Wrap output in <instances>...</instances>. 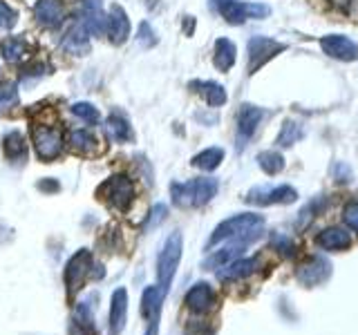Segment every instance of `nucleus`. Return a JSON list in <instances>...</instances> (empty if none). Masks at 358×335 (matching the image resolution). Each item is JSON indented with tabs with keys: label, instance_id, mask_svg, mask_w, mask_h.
Wrapping results in <instances>:
<instances>
[{
	"label": "nucleus",
	"instance_id": "nucleus-1",
	"mask_svg": "<svg viewBox=\"0 0 358 335\" xmlns=\"http://www.w3.org/2000/svg\"><path fill=\"white\" fill-rule=\"evenodd\" d=\"M220 184L217 179L213 177H199V179H190L184 184H171V197L173 204L179 208H199L206 206L208 201L217 195Z\"/></svg>",
	"mask_w": 358,
	"mask_h": 335
},
{
	"label": "nucleus",
	"instance_id": "nucleus-2",
	"mask_svg": "<svg viewBox=\"0 0 358 335\" xmlns=\"http://www.w3.org/2000/svg\"><path fill=\"white\" fill-rule=\"evenodd\" d=\"M264 226V217L255 215V212H242V215H233L229 219H224L220 226L213 230L210 239H208V248L217 246L222 241L229 239H240V237H249V234H260Z\"/></svg>",
	"mask_w": 358,
	"mask_h": 335
},
{
	"label": "nucleus",
	"instance_id": "nucleus-3",
	"mask_svg": "<svg viewBox=\"0 0 358 335\" xmlns=\"http://www.w3.org/2000/svg\"><path fill=\"white\" fill-rule=\"evenodd\" d=\"M182 251H184L182 232H173L166 237L159 255H157V286L162 288L164 295L168 293V288H171L179 262H182Z\"/></svg>",
	"mask_w": 358,
	"mask_h": 335
},
{
	"label": "nucleus",
	"instance_id": "nucleus-4",
	"mask_svg": "<svg viewBox=\"0 0 358 335\" xmlns=\"http://www.w3.org/2000/svg\"><path fill=\"white\" fill-rule=\"evenodd\" d=\"M99 197H103L115 210L126 212L132 206V201H134V184H132V179L126 177V174H112L108 181L101 184Z\"/></svg>",
	"mask_w": 358,
	"mask_h": 335
},
{
	"label": "nucleus",
	"instance_id": "nucleus-5",
	"mask_svg": "<svg viewBox=\"0 0 358 335\" xmlns=\"http://www.w3.org/2000/svg\"><path fill=\"white\" fill-rule=\"evenodd\" d=\"M90 271H92V255H90L87 248L76 251L70 260H67L65 273H63L65 286H67V297L74 299V295L83 288V282L90 275Z\"/></svg>",
	"mask_w": 358,
	"mask_h": 335
},
{
	"label": "nucleus",
	"instance_id": "nucleus-6",
	"mask_svg": "<svg viewBox=\"0 0 358 335\" xmlns=\"http://www.w3.org/2000/svg\"><path fill=\"white\" fill-rule=\"evenodd\" d=\"M31 143L41 161H52L63 152V134L61 130L50 126H36L31 132Z\"/></svg>",
	"mask_w": 358,
	"mask_h": 335
},
{
	"label": "nucleus",
	"instance_id": "nucleus-7",
	"mask_svg": "<svg viewBox=\"0 0 358 335\" xmlns=\"http://www.w3.org/2000/svg\"><path fill=\"white\" fill-rule=\"evenodd\" d=\"M296 277L302 286H318L331 277V262L322 255H311L296 268Z\"/></svg>",
	"mask_w": 358,
	"mask_h": 335
},
{
	"label": "nucleus",
	"instance_id": "nucleus-8",
	"mask_svg": "<svg viewBox=\"0 0 358 335\" xmlns=\"http://www.w3.org/2000/svg\"><path fill=\"white\" fill-rule=\"evenodd\" d=\"M298 199L296 188L291 186H275V188H253L244 197L246 204L253 206H275V204H294Z\"/></svg>",
	"mask_w": 358,
	"mask_h": 335
},
{
	"label": "nucleus",
	"instance_id": "nucleus-9",
	"mask_svg": "<svg viewBox=\"0 0 358 335\" xmlns=\"http://www.w3.org/2000/svg\"><path fill=\"white\" fill-rule=\"evenodd\" d=\"M287 45L278 43L273 38H266V36H253L249 40V74H255L264 63H268L278 56L280 52H285Z\"/></svg>",
	"mask_w": 358,
	"mask_h": 335
},
{
	"label": "nucleus",
	"instance_id": "nucleus-10",
	"mask_svg": "<svg viewBox=\"0 0 358 335\" xmlns=\"http://www.w3.org/2000/svg\"><path fill=\"white\" fill-rule=\"evenodd\" d=\"M222 16L227 18V22L231 25H242L249 18H264L268 16V9L266 5L260 3H240V0H229V3L220 5Z\"/></svg>",
	"mask_w": 358,
	"mask_h": 335
},
{
	"label": "nucleus",
	"instance_id": "nucleus-11",
	"mask_svg": "<svg viewBox=\"0 0 358 335\" xmlns=\"http://www.w3.org/2000/svg\"><path fill=\"white\" fill-rule=\"evenodd\" d=\"M78 22L85 27L90 36L101 38L108 27V16L103 11V0H81V18Z\"/></svg>",
	"mask_w": 358,
	"mask_h": 335
},
{
	"label": "nucleus",
	"instance_id": "nucleus-12",
	"mask_svg": "<svg viewBox=\"0 0 358 335\" xmlns=\"http://www.w3.org/2000/svg\"><path fill=\"white\" fill-rule=\"evenodd\" d=\"M264 119V110H260L257 105H251V103H244L240 105V112H238V152H242L246 148V143L251 141V137L255 134L257 126H260V121Z\"/></svg>",
	"mask_w": 358,
	"mask_h": 335
},
{
	"label": "nucleus",
	"instance_id": "nucleus-13",
	"mask_svg": "<svg viewBox=\"0 0 358 335\" xmlns=\"http://www.w3.org/2000/svg\"><path fill=\"white\" fill-rule=\"evenodd\" d=\"M320 47L322 52L331 56L336 61H356L358 59V45L347 38V36H341V34H329V36H322L320 38Z\"/></svg>",
	"mask_w": 358,
	"mask_h": 335
},
{
	"label": "nucleus",
	"instance_id": "nucleus-14",
	"mask_svg": "<svg viewBox=\"0 0 358 335\" xmlns=\"http://www.w3.org/2000/svg\"><path fill=\"white\" fill-rule=\"evenodd\" d=\"M164 293L159 286H148L141 295V318L148 322V333L145 335H157V327H159V313H162V302Z\"/></svg>",
	"mask_w": 358,
	"mask_h": 335
},
{
	"label": "nucleus",
	"instance_id": "nucleus-15",
	"mask_svg": "<svg viewBox=\"0 0 358 335\" xmlns=\"http://www.w3.org/2000/svg\"><path fill=\"white\" fill-rule=\"evenodd\" d=\"M260 234H249V237H240V239H231L233 244L231 246H224L222 251H217V253H213L210 257H206L204 260V266L206 271L210 268V271H215V268H222V266H227V264H231L233 260H238V257L246 251V246H249L251 241H255Z\"/></svg>",
	"mask_w": 358,
	"mask_h": 335
},
{
	"label": "nucleus",
	"instance_id": "nucleus-16",
	"mask_svg": "<svg viewBox=\"0 0 358 335\" xmlns=\"http://www.w3.org/2000/svg\"><path fill=\"white\" fill-rule=\"evenodd\" d=\"M184 302H186V306L193 313H197V315H204V313L215 308L217 297H215V290H213V286L208 282H197L186 293Z\"/></svg>",
	"mask_w": 358,
	"mask_h": 335
},
{
	"label": "nucleus",
	"instance_id": "nucleus-17",
	"mask_svg": "<svg viewBox=\"0 0 358 335\" xmlns=\"http://www.w3.org/2000/svg\"><path fill=\"white\" fill-rule=\"evenodd\" d=\"M34 18H36V22L43 27L56 29L65 20L63 0H38L36 7H34Z\"/></svg>",
	"mask_w": 358,
	"mask_h": 335
},
{
	"label": "nucleus",
	"instance_id": "nucleus-18",
	"mask_svg": "<svg viewBox=\"0 0 358 335\" xmlns=\"http://www.w3.org/2000/svg\"><path fill=\"white\" fill-rule=\"evenodd\" d=\"M128 322V290L117 288L110 302V335H121Z\"/></svg>",
	"mask_w": 358,
	"mask_h": 335
},
{
	"label": "nucleus",
	"instance_id": "nucleus-19",
	"mask_svg": "<svg viewBox=\"0 0 358 335\" xmlns=\"http://www.w3.org/2000/svg\"><path fill=\"white\" fill-rule=\"evenodd\" d=\"M106 36H110V40L115 45H123L130 36V20H128L126 9H123L121 5H112L110 7Z\"/></svg>",
	"mask_w": 358,
	"mask_h": 335
},
{
	"label": "nucleus",
	"instance_id": "nucleus-20",
	"mask_svg": "<svg viewBox=\"0 0 358 335\" xmlns=\"http://www.w3.org/2000/svg\"><path fill=\"white\" fill-rule=\"evenodd\" d=\"M260 266V257H244V260H233L231 264L222 266L217 271V279L222 282H238V279L249 277Z\"/></svg>",
	"mask_w": 358,
	"mask_h": 335
},
{
	"label": "nucleus",
	"instance_id": "nucleus-21",
	"mask_svg": "<svg viewBox=\"0 0 358 335\" xmlns=\"http://www.w3.org/2000/svg\"><path fill=\"white\" fill-rule=\"evenodd\" d=\"M106 132L115 143H128L134 139L130 121L126 114H121V112H112V114L106 119Z\"/></svg>",
	"mask_w": 358,
	"mask_h": 335
},
{
	"label": "nucleus",
	"instance_id": "nucleus-22",
	"mask_svg": "<svg viewBox=\"0 0 358 335\" xmlns=\"http://www.w3.org/2000/svg\"><path fill=\"white\" fill-rule=\"evenodd\" d=\"M316 244L320 246L322 251H329V253H336V251H345L352 246V234L347 232L345 228H327L322 230L318 237H316Z\"/></svg>",
	"mask_w": 358,
	"mask_h": 335
},
{
	"label": "nucleus",
	"instance_id": "nucleus-23",
	"mask_svg": "<svg viewBox=\"0 0 358 335\" xmlns=\"http://www.w3.org/2000/svg\"><path fill=\"white\" fill-rule=\"evenodd\" d=\"M87 36L90 34L85 31V27L81 22H74V25L67 29L65 38H63V50L70 52L74 56H83L90 52V43H87Z\"/></svg>",
	"mask_w": 358,
	"mask_h": 335
},
{
	"label": "nucleus",
	"instance_id": "nucleus-24",
	"mask_svg": "<svg viewBox=\"0 0 358 335\" xmlns=\"http://www.w3.org/2000/svg\"><path fill=\"white\" fill-rule=\"evenodd\" d=\"M3 148H5V156L11 163H22L27 159V141L22 137V132L18 130H11L5 134Z\"/></svg>",
	"mask_w": 358,
	"mask_h": 335
},
{
	"label": "nucleus",
	"instance_id": "nucleus-25",
	"mask_svg": "<svg viewBox=\"0 0 358 335\" xmlns=\"http://www.w3.org/2000/svg\"><path fill=\"white\" fill-rule=\"evenodd\" d=\"M190 89H195L197 94L204 96V100L210 107H220L227 103V89L215 81H193Z\"/></svg>",
	"mask_w": 358,
	"mask_h": 335
},
{
	"label": "nucleus",
	"instance_id": "nucleus-26",
	"mask_svg": "<svg viewBox=\"0 0 358 335\" xmlns=\"http://www.w3.org/2000/svg\"><path fill=\"white\" fill-rule=\"evenodd\" d=\"M70 148L74 152H78V154L90 156V154H96L99 152V141H96V137L90 130L78 128V130H72L70 132Z\"/></svg>",
	"mask_w": 358,
	"mask_h": 335
},
{
	"label": "nucleus",
	"instance_id": "nucleus-27",
	"mask_svg": "<svg viewBox=\"0 0 358 335\" xmlns=\"http://www.w3.org/2000/svg\"><path fill=\"white\" fill-rule=\"evenodd\" d=\"M235 54H238V50H235L233 40L217 38L215 40V54H213V63H215V67L220 72H229L235 63Z\"/></svg>",
	"mask_w": 358,
	"mask_h": 335
},
{
	"label": "nucleus",
	"instance_id": "nucleus-28",
	"mask_svg": "<svg viewBox=\"0 0 358 335\" xmlns=\"http://www.w3.org/2000/svg\"><path fill=\"white\" fill-rule=\"evenodd\" d=\"M27 40L20 36H7L0 43V54L7 63H20L27 56Z\"/></svg>",
	"mask_w": 358,
	"mask_h": 335
},
{
	"label": "nucleus",
	"instance_id": "nucleus-29",
	"mask_svg": "<svg viewBox=\"0 0 358 335\" xmlns=\"http://www.w3.org/2000/svg\"><path fill=\"white\" fill-rule=\"evenodd\" d=\"M222 161H224V150L222 148H206V150H201L199 154H195L193 159H190V165H195V168H199V170H204V172H213Z\"/></svg>",
	"mask_w": 358,
	"mask_h": 335
},
{
	"label": "nucleus",
	"instance_id": "nucleus-30",
	"mask_svg": "<svg viewBox=\"0 0 358 335\" xmlns=\"http://www.w3.org/2000/svg\"><path fill=\"white\" fill-rule=\"evenodd\" d=\"M302 137H305V128H302V123L289 119V121L282 123V128H280L275 143L280 145V148H291V145L298 143Z\"/></svg>",
	"mask_w": 358,
	"mask_h": 335
},
{
	"label": "nucleus",
	"instance_id": "nucleus-31",
	"mask_svg": "<svg viewBox=\"0 0 358 335\" xmlns=\"http://www.w3.org/2000/svg\"><path fill=\"white\" fill-rule=\"evenodd\" d=\"M257 163H260V168L266 172V174H278L285 170V156L275 152V150H268V152H260L257 154Z\"/></svg>",
	"mask_w": 358,
	"mask_h": 335
},
{
	"label": "nucleus",
	"instance_id": "nucleus-32",
	"mask_svg": "<svg viewBox=\"0 0 358 335\" xmlns=\"http://www.w3.org/2000/svg\"><path fill=\"white\" fill-rule=\"evenodd\" d=\"M72 114L78 117L83 123H87V126H96V123L101 121L99 110H96L92 103H85V100H81V103H74V105H72Z\"/></svg>",
	"mask_w": 358,
	"mask_h": 335
},
{
	"label": "nucleus",
	"instance_id": "nucleus-33",
	"mask_svg": "<svg viewBox=\"0 0 358 335\" xmlns=\"http://www.w3.org/2000/svg\"><path fill=\"white\" fill-rule=\"evenodd\" d=\"M324 204H327V199H324V197H316V199H311L309 204L300 210L298 226H300V228H302V226H307V223H309L313 217H318L320 212H322V208H324Z\"/></svg>",
	"mask_w": 358,
	"mask_h": 335
},
{
	"label": "nucleus",
	"instance_id": "nucleus-34",
	"mask_svg": "<svg viewBox=\"0 0 358 335\" xmlns=\"http://www.w3.org/2000/svg\"><path fill=\"white\" fill-rule=\"evenodd\" d=\"M16 20H18L16 9H11L7 3L0 0V29H11L16 25Z\"/></svg>",
	"mask_w": 358,
	"mask_h": 335
},
{
	"label": "nucleus",
	"instance_id": "nucleus-35",
	"mask_svg": "<svg viewBox=\"0 0 358 335\" xmlns=\"http://www.w3.org/2000/svg\"><path fill=\"white\" fill-rule=\"evenodd\" d=\"M168 217V206L166 204H157L152 210H150V215H148V219H145V230H148V228H157V226H159V223L164 221Z\"/></svg>",
	"mask_w": 358,
	"mask_h": 335
},
{
	"label": "nucleus",
	"instance_id": "nucleus-36",
	"mask_svg": "<svg viewBox=\"0 0 358 335\" xmlns=\"http://www.w3.org/2000/svg\"><path fill=\"white\" fill-rule=\"evenodd\" d=\"M18 98L16 83L11 81H0V105H9Z\"/></svg>",
	"mask_w": 358,
	"mask_h": 335
},
{
	"label": "nucleus",
	"instance_id": "nucleus-37",
	"mask_svg": "<svg viewBox=\"0 0 358 335\" xmlns=\"http://www.w3.org/2000/svg\"><path fill=\"white\" fill-rule=\"evenodd\" d=\"M137 40H139L141 47H145V50L152 47V45L157 43V38H155V31H152V27H150L145 20L141 22L139 29H137Z\"/></svg>",
	"mask_w": 358,
	"mask_h": 335
},
{
	"label": "nucleus",
	"instance_id": "nucleus-38",
	"mask_svg": "<svg viewBox=\"0 0 358 335\" xmlns=\"http://www.w3.org/2000/svg\"><path fill=\"white\" fill-rule=\"evenodd\" d=\"M343 219H345L347 226L358 232V201H350V204L345 206V210H343Z\"/></svg>",
	"mask_w": 358,
	"mask_h": 335
},
{
	"label": "nucleus",
	"instance_id": "nucleus-39",
	"mask_svg": "<svg viewBox=\"0 0 358 335\" xmlns=\"http://www.w3.org/2000/svg\"><path fill=\"white\" fill-rule=\"evenodd\" d=\"M331 3L336 5V9L343 11L345 16L358 20V0H331Z\"/></svg>",
	"mask_w": 358,
	"mask_h": 335
},
{
	"label": "nucleus",
	"instance_id": "nucleus-40",
	"mask_svg": "<svg viewBox=\"0 0 358 335\" xmlns=\"http://www.w3.org/2000/svg\"><path fill=\"white\" fill-rule=\"evenodd\" d=\"M331 172H334V179H336V181H338V184H347V181H350V179H352V170H350V165L343 163V161L336 163Z\"/></svg>",
	"mask_w": 358,
	"mask_h": 335
},
{
	"label": "nucleus",
	"instance_id": "nucleus-41",
	"mask_svg": "<svg viewBox=\"0 0 358 335\" xmlns=\"http://www.w3.org/2000/svg\"><path fill=\"white\" fill-rule=\"evenodd\" d=\"M273 244H275L278 248H280V253L287 255V257H291V255H294V251H296L294 241L287 239V237H278V234H275V237H273Z\"/></svg>",
	"mask_w": 358,
	"mask_h": 335
},
{
	"label": "nucleus",
	"instance_id": "nucleus-42",
	"mask_svg": "<svg viewBox=\"0 0 358 335\" xmlns=\"http://www.w3.org/2000/svg\"><path fill=\"white\" fill-rule=\"evenodd\" d=\"M38 190H41V193H59L61 184L56 181V179H48V181L43 179V181H38Z\"/></svg>",
	"mask_w": 358,
	"mask_h": 335
},
{
	"label": "nucleus",
	"instance_id": "nucleus-43",
	"mask_svg": "<svg viewBox=\"0 0 358 335\" xmlns=\"http://www.w3.org/2000/svg\"><path fill=\"white\" fill-rule=\"evenodd\" d=\"M215 3H217V7H220V5H224V3H229V0H215Z\"/></svg>",
	"mask_w": 358,
	"mask_h": 335
}]
</instances>
